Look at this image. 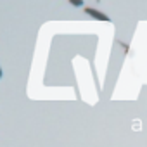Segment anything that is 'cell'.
Listing matches in <instances>:
<instances>
[{"label":"cell","mask_w":147,"mask_h":147,"mask_svg":"<svg viewBox=\"0 0 147 147\" xmlns=\"http://www.w3.org/2000/svg\"><path fill=\"white\" fill-rule=\"evenodd\" d=\"M85 12H87L88 16H92V17L99 19V21H109V16H107V14H104V12H100V11L94 9V7H85Z\"/></svg>","instance_id":"1"},{"label":"cell","mask_w":147,"mask_h":147,"mask_svg":"<svg viewBox=\"0 0 147 147\" xmlns=\"http://www.w3.org/2000/svg\"><path fill=\"white\" fill-rule=\"evenodd\" d=\"M71 5H76V7H81L83 2H80V0H71Z\"/></svg>","instance_id":"2"}]
</instances>
